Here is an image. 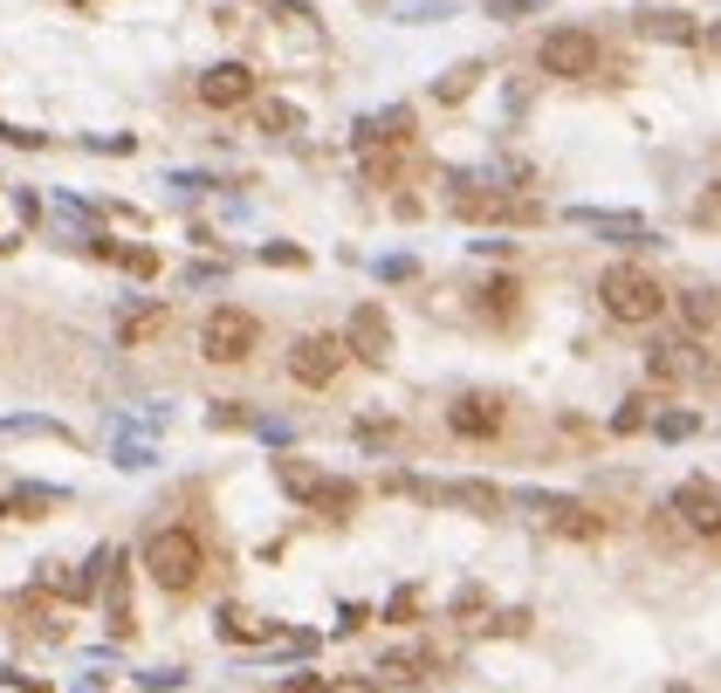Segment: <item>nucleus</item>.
<instances>
[{
    "label": "nucleus",
    "instance_id": "obj_1",
    "mask_svg": "<svg viewBox=\"0 0 721 693\" xmlns=\"http://www.w3.org/2000/svg\"><path fill=\"white\" fill-rule=\"evenodd\" d=\"M145 570H151V584H159V590L186 598V590L199 584V570H206V543H199L186 522H165V529L145 535Z\"/></svg>",
    "mask_w": 721,
    "mask_h": 693
},
{
    "label": "nucleus",
    "instance_id": "obj_2",
    "mask_svg": "<svg viewBox=\"0 0 721 693\" xmlns=\"http://www.w3.org/2000/svg\"><path fill=\"white\" fill-rule=\"evenodd\" d=\"M598 302H605V316L611 323H660V310H666V289L653 281V268H639V262H618V268H605L598 275Z\"/></svg>",
    "mask_w": 721,
    "mask_h": 693
},
{
    "label": "nucleus",
    "instance_id": "obj_3",
    "mask_svg": "<svg viewBox=\"0 0 721 693\" xmlns=\"http://www.w3.org/2000/svg\"><path fill=\"white\" fill-rule=\"evenodd\" d=\"M254 350H262V323L248 310H234V302H220V310L199 323V357L206 365H248Z\"/></svg>",
    "mask_w": 721,
    "mask_h": 693
},
{
    "label": "nucleus",
    "instance_id": "obj_4",
    "mask_svg": "<svg viewBox=\"0 0 721 693\" xmlns=\"http://www.w3.org/2000/svg\"><path fill=\"white\" fill-rule=\"evenodd\" d=\"M536 62H543V76L584 83V76H598V35H591V28H577V21H563V28H550V35H543Z\"/></svg>",
    "mask_w": 721,
    "mask_h": 693
},
{
    "label": "nucleus",
    "instance_id": "obj_5",
    "mask_svg": "<svg viewBox=\"0 0 721 693\" xmlns=\"http://www.w3.org/2000/svg\"><path fill=\"white\" fill-rule=\"evenodd\" d=\"M344 357H351L344 337H296V344H289V378L309 384V392H323V384H337Z\"/></svg>",
    "mask_w": 721,
    "mask_h": 693
},
{
    "label": "nucleus",
    "instance_id": "obj_6",
    "mask_svg": "<svg viewBox=\"0 0 721 693\" xmlns=\"http://www.w3.org/2000/svg\"><path fill=\"white\" fill-rule=\"evenodd\" d=\"M523 508H529V516L543 522V529L571 535V543H598V535H605V522L591 516L584 501H571V495H523Z\"/></svg>",
    "mask_w": 721,
    "mask_h": 693
},
{
    "label": "nucleus",
    "instance_id": "obj_7",
    "mask_svg": "<svg viewBox=\"0 0 721 693\" xmlns=\"http://www.w3.org/2000/svg\"><path fill=\"white\" fill-rule=\"evenodd\" d=\"M701 371H708V350L694 337H653L646 344V378L653 384H694Z\"/></svg>",
    "mask_w": 721,
    "mask_h": 693
},
{
    "label": "nucleus",
    "instance_id": "obj_8",
    "mask_svg": "<svg viewBox=\"0 0 721 693\" xmlns=\"http://www.w3.org/2000/svg\"><path fill=\"white\" fill-rule=\"evenodd\" d=\"M344 350L365 357V365H385V357H392V316H385L378 302H357L351 323H344Z\"/></svg>",
    "mask_w": 721,
    "mask_h": 693
},
{
    "label": "nucleus",
    "instance_id": "obj_9",
    "mask_svg": "<svg viewBox=\"0 0 721 693\" xmlns=\"http://www.w3.org/2000/svg\"><path fill=\"white\" fill-rule=\"evenodd\" d=\"M199 104L206 111H241V104H254V69L248 62H214L199 76Z\"/></svg>",
    "mask_w": 721,
    "mask_h": 693
},
{
    "label": "nucleus",
    "instance_id": "obj_10",
    "mask_svg": "<svg viewBox=\"0 0 721 693\" xmlns=\"http://www.w3.org/2000/svg\"><path fill=\"white\" fill-rule=\"evenodd\" d=\"M674 516H687V529H701V535H721V487L714 481H680Z\"/></svg>",
    "mask_w": 721,
    "mask_h": 693
},
{
    "label": "nucleus",
    "instance_id": "obj_11",
    "mask_svg": "<svg viewBox=\"0 0 721 693\" xmlns=\"http://www.w3.org/2000/svg\"><path fill=\"white\" fill-rule=\"evenodd\" d=\"M447 426L460 432V440H488V432H502V399H488V392L454 399L447 405Z\"/></svg>",
    "mask_w": 721,
    "mask_h": 693
},
{
    "label": "nucleus",
    "instance_id": "obj_12",
    "mask_svg": "<svg viewBox=\"0 0 721 693\" xmlns=\"http://www.w3.org/2000/svg\"><path fill=\"white\" fill-rule=\"evenodd\" d=\"M571 220H577V227H591V234H605V241H626V247L653 241V227L639 220V213H611V207H571Z\"/></svg>",
    "mask_w": 721,
    "mask_h": 693
},
{
    "label": "nucleus",
    "instance_id": "obj_13",
    "mask_svg": "<svg viewBox=\"0 0 721 693\" xmlns=\"http://www.w3.org/2000/svg\"><path fill=\"white\" fill-rule=\"evenodd\" d=\"M639 35H646V42L694 48V42H701V21H694V14H680V8H646V14H639Z\"/></svg>",
    "mask_w": 721,
    "mask_h": 693
},
{
    "label": "nucleus",
    "instance_id": "obj_14",
    "mask_svg": "<svg viewBox=\"0 0 721 693\" xmlns=\"http://www.w3.org/2000/svg\"><path fill=\"white\" fill-rule=\"evenodd\" d=\"M680 323H687L694 344H701V337H721V289H687V296H680Z\"/></svg>",
    "mask_w": 721,
    "mask_h": 693
},
{
    "label": "nucleus",
    "instance_id": "obj_15",
    "mask_svg": "<svg viewBox=\"0 0 721 693\" xmlns=\"http://www.w3.org/2000/svg\"><path fill=\"white\" fill-rule=\"evenodd\" d=\"M275 481H282V495H296V501H309L317 508V495H323V467H309V460H275Z\"/></svg>",
    "mask_w": 721,
    "mask_h": 693
},
{
    "label": "nucleus",
    "instance_id": "obj_16",
    "mask_svg": "<svg viewBox=\"0 0 721 693\" xmlns=\"http://www.w3.org/2000/svg\"><path fill=\"white\" fill-rule=\"evenodd\" d=\"M165 323H172V310H165V302H145V310H131V316L117 323V344H124V350H138V344H151V337H159Z\"/></svg>",
    "mask_w": 721,
    "mask_h": 693
},
{
    "label": "nucleus",
    "instance_id": "obj_17",
    "mask_svg": "<svg viewBox=\"0 0 721 693\" xmlns=\"http://www.w3.org/2000/svg\"><path fill=\"white\" fill-rule=\"evenodd\" d=\"M405 131H412V111H378V117L357 124V151H371V145H405Z\"/></svg>",
    "mask_w": 721,
    "mask_h": 693
},
{
    "label": "nucleus",
    "instance_id": "obj_18",
    "mask_svg": "<svg viewBox=\"0 0 721 693\" xmlns=\"http://www.w3.org/2000/svg\"><path fill=\"white\" fill-rule=\"evenodd\" d=\"M48 508H62L56 487H14V495H0V516H14V522H35Z\"/></svg>",
    "mask_w": 721,
    "mask_h": 693
},
{
    "label": "nucleus",
    "instance_id": "obj_19",
    "mask_svg": "<svg viewBox=\"0 0 721 693\" xmlns=\"http://www.w3.org/2000/svg\"><path fill=\"white\" fill-rule=\"evenodd\" d=\"M481 62H454L447 76H440V83H433V96H440V104H460V96H474V83H481Z\"/></svg>",
    "mask_w": 721,
    "mask_h": 693
},
{
    "label": "nucleus",
    "instance_id": "obj_20",
    "mask_svg": "<svg viewBox=\"0 0 721 693\" xmlns=\"http://www.w3.org/2000/svg\"><path fill=\"white\" fill-rule=\"evenodd\" d=\"M481 310L495 316V323H508L515 310H523V289H515L508 275H495V281H488V289H481Z\"/></svg>",
    "mask_w": 721,
    "mask_h": 693
},
{
    "label": "nucleus",
    "instance_id": "obj_21",
    "mask_svg": "<svg viewBox=\"0 0 721 693\" xmlns=\"http://www.w3.org/2000/svg\"><path fill=\"white\" fill-rule=\"evenodd\" d=\"M35 432H48V440H69L56 419H0V440H35Z\"/></svg>",
    "mask_w": 721,
    "mask_h": 693
},
{
    "label": "nucleus",
    "instance_id": "obj_22",
    "mask_svg": "<svg viewBox=\"0 0 721 693\" xmlns=\"http://www.w3.org/2000/svg\"><path fill=\"white\" fill-rule=\"evenodd\" d=\"M447 495H454L460 508H488V516L502 508V495H495V487H481V481H460V487H447Z\"/></svg>",
    "mask_w": 721,
    "mask_h": 693
},
{
    "label": "nucleus",
    "instance_id": "obj_23",
    "mask_svg": "<svg viewBox=\"0 0 721 693\" xmlns=\"http://www.w3.org/2000/svg\"><path fill=\"white\" fill-rule=\"evenodd\" d=\"M378 673L412 680V673H433V659H426V652H385V659H378Z\"/></svg>",
    "mask_w": 721,
    "mask_h": 693
},
{
    "label": "nucleus",
    "instance_id": "obj_24",
    "mask_svg": "<svg viewBox=\"0 0 721 693\" xmlns=\"http://www.w3.org/2000/svg\"><path fill=\"white\" fill-rule=\"evenodd\" d=\"M296 104H262V131H296Z\"/></svg>",
    "mask_w": 721,
    "mask_h": 693
},
{
    "label": "nucleus",
    "instance_id": "obj_25",
    "mask_svg": "<svg viewBox=\"0 0 721 693\" xmlns=\"http://www.w3.org/2000/svg\"><path fill=\"white\" fill-rule=\"evenodd\" d=\"M694 426H701L694 413H666V419H653V432H660V440H687Z\"/></svg>",
    "mask_w": 721,
    "mask_h": 693
},
{
    "label": "nucleus",
    "instance_id": "obj_26",
    "mask_svg": "<svg viewBox=\"0 0 721 693\" xmlns=\"http://www.w3.org/2000/svg\"><path fill=\"white\" fill-rule=\"evenodd\" d=\"M611 426H618V432H639V426H646V399H626V413H618Z\"/></svg>",
    "mask_w": 721,
    "mask_h": 693
},
{
    "label": "nucleus",
    "instance_id": "obj_27",
    "mask_svg": "<svg viewBox=\"0 0 721 693\" xmlns=\"http://www.w3.org/2000/svg\"><path fill=\"white\" fill-rule=\"evenodd\" d=\"M124 268H131V275H159V254H151V247H131V254H124Z\"/></svg>",
    "mask_w": 721,
    "mask_h": 693
},
{
    "label": "nucleus",
    "instance_id": "obj_28",
    "mask_svg": "<svg viewBox=\"0 0 721 693\" xmlns=\"http://www.w3.org/2000/svg\"><path fill=\"white\" fill-rule=\"evenodd\" d=\"M262 262H282V268H302V247H262Z\"/></svg>",
    "mask_w": 721,
    "mask_h": 693
},
{
    "label": "nucleus",
    "instance_id": "obj_29",
    "mask_svg": "<svg viewBox=\"0 0 721 693\" xmlns=\"http://www.w3.org/2000/svg\"><path fill=\"white\" fill-rule=\"evenodd\" d=\"M214 426H254V419L241 413V405H214Z\"/></svg>",
    "mask_w": 721,
    "mask_h": 693
},
{
    "label": "nucleus",
    "instance_id": "obj_30",
    "mask_svg": "<svg viewBox=\"0 0 721 693\" xmlns=\"http://www.w3.org/2000/svg\"><path fill=\"white\" fill-rule=\"evenodd\" d=\"M378 275H385V281H405V275H412V262H405V254H392V262H378Z\"/></svg>",
    "mask_w": 721,
    "mask_h": 693
},
{
    "label": "nucleus",
    "instance_id": "obj_31",
    "mask_svg": "<svg viewBox=\"0 0 721 693\" xmlns=\"http://www.w3.org/2000/svg\"><path fill=\"white\" fill-rule=\"evenodd\" d=\"M666 693H694V686H687V680H674V686H666Z\"/></svg>",
    "mask_w": 721,
    "mask_h": 693
}]
</instances>
